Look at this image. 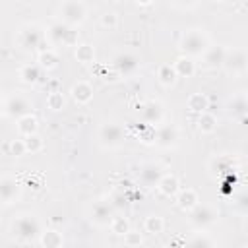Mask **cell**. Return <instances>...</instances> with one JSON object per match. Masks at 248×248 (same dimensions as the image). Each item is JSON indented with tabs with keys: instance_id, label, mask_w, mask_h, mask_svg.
Returning a JSON list of instances; mask_svg holds the SVG:
<instances>
[{
	"instance_id": "obj_42",
	"label": "cell",
	"mask_w": 248,
	"mask_h": 248,
	"mask_svg": "<svg viewBox=\"0 0 248 248\" xmlns=\"http://www.w3.org/2000/svg\"><path fill=\"white\" fill-rule=\"evenodd\" d=\"M136 6H141V8H147V6H153V4H151V2H138Z\"/></svg>"
},
{
	"instance_id": "obj_31",
	"label": "cell",
	"mask_w": 248,
	"mask_h": 248,
	"mask_svg": "<svg viewBox=\"0 0 248 248\" xmlns=\"http://www.w3.org/2000/svg\"><path fill=\"white\" fill-rule=\"evenodd\" d=\"M66 107V97L62 91H48L46 95V108L52 112H60Z\"/></svg>"
},
{
	"instance_id": "obj_22",
	"label": "cell",
	"mask_w": 248,
	"mask_h": 248,
	"mask_svg": "<svg viewBox=\"0 0 248 248\" xmlns=\"http://www.w3.org/2000/svg\"><path fill=\"white\" fill-rule=\"evenodd\" d=\"M39 242H41L43 248H62L64 236H62V232L56 231V229H45V231L41 232Z\"/></svg>"
},
{
	"instance_id": "obj_25",
	"label": "cell",
	"mask_w": 248,
	"mask_h": 248,
	"mask_svg": "<svg viewBox=\"0 0 248 248\" xmlns=\"http://www.w3.org/2000/svg\"><path fill=\"white\" fill-rule=\"evenodd\" d=\"M74 56L79 64H93L95 62V46L89 43H79L74 48Z\"/></svg>"
},
{
	"instance_id": "obj_33",
	"label": "cell",
	"mask_w": 248,
	"mask_h": 248,
	"mask_svg": "<svg viewBox=\"0 0 248 248\" xmlns=\"http://www.w3.org/2000/svg\"><path fill=\"white\" fill-rule=\"evenodd\" d=\"M110 231H112L114 234H118V236H124L126 232L132 231V227H130V221H128L124 215H114V219H112V223H110Z\"/></svg>"
},
{
	"instance_id": "obj_39",
	"label": "cell",
	"mask_w": 248,
	"mask_h": 248,
	"mask_svg": "<svg viewBox=\"0 0 248 248\" xmlns=\"http://www.w3.org/2000/svg\"><path fill=\"white\" fill-rule=\"evenodd\" d=\"M141 242H143V236H141L140 231H130V232L124 234V244L130 246V248H136V246H140Z\"/></svg>"
},
{
	"instance_id": "obj_4",
	"label": "cell",
	"mask_w": 248,
	"mask_h": 248,
	"mask_svg": "<svg viewBox=\"0 0 248 248\" xmlns=\"http://www.w3.org/2000/svg\"><path fill=\"white\" fill-rule=\"evenodd\" d=\"M45 39L46 35L43 33V29L37 23H25L19 33H17V45L23 50H45Z\"/></svg>"
},
{
	"instance_id": "obj_32",
	"label": "cell",
	"mask_w": 248,
	"mask_h": 248,
	"mask_svg": "<svg viewBox=\"0 0 248 248\" xmlns=\"http://www.w3.org/2000/svg\"><path fill=\"white\" fill-rule=\"evenodd\" d=\"M229 112L232 116H238V118H244L248 114V97H234L231 103H229Z\"/></svg>"
},
{
	"instance_id": "obj_27",
	"label": "cell",
	"mask_w": 248,
	"mask_h": 248,
	"mask_svg": "<svg viewBox=\"0 0 248 248\" xmlns=\"http://www.w3.org/2000/svg\"><path fill=\"white\" fill-rule=\"evenodd\" d=\"M157 79H159V83L165 85V87L174 85L176 79H178L174 66H172V64H161V66L157 68Z\"/></svg>"
},
{
	"instance_id": "obj_43",
	"label": "cell",
	"mask_w": 248,
	"mask_h": 248,
	"mask_svg": "<svg viewBox=\"0 0 248 248\" xmlns=\"http://www.w3.org/2000/svg\"><path fill=\"white\" fill-rule=\"evenodd\" d=\"M240 248H248V242H246V244H242V246H240Z\"/></svg>"
},
{
	"instance_id": "obj_30",
	"label": "cell",
	"mask_w": 248,
	"mask_h": 248,
	"mask_svg": "<svg viewBox=\"0 0 248 248\" xmlns=\"http://www.w3.org/2000/svg\"><path fill=\"white\" fill-rule=\"evenodd\" d=\"M143 231L149 232V234H153V236L161 234V232L165 231V219H163L161 215H149V217H145V221H143Z\"/></svg>"
},
{
	"instance_id": "obj_38",
	"label": "cell",
	"mask_w": 248,
	"mask_h": 248,
	"mask_svg": "<svg viewBox=\"0 0 248 248\" xmlns=\"http://www.w3.org/2000/svg\"><path fill=\"white\" fill-rule=\"evenodd\" d=\"M8 147H10V155H12V157H23V155L27 153L23 138H21V140H12Z\"/></svg>"
},
{
	"instance_id": "obj_41",
	"label": "cell",
	"mask_w": 248,
	"mask_h": 248,
	"mask_svg": "<svg viewBox=\"0 0 248 248\" xmlns=\"http://www.w3.org/2000/svg\"><path fill=\"white\" fill-rule=\"evenodd\" d=\"M29 186H33L35 190H39V188H41V180H37V178H29Z\"/></svg>"
},
{
	"instance_id": "obj_29",
	"label": "cell",
	"mask_w": 248,
	"mask_h": 248,
	"mask_svg": "<svg viewBox=\"0 0 248 248\" xmlns=\"http://www.w3.org/2000/svg\"><path fill=\"white\" fill-rule=\"evenodd\" d=\"M198 130L202 134H213L217 130V116L213 112H203L198 116Z\"/></svg>"
},
{
	"instance_id": "obj_20",
	"label": "cell",
	"mask_w": 248,
	"mask_h": 248,
	"mask_svg": "<svg viewBox=\"0 0 248 248\" xmlns=\"http://www.w3.org/2000/svg\"><path fill=\"white\" fill-rule=\"evenodd\" d=\"M16 130L21 138H29V136H35L37 130H39V120L35 114H25L21 118L16 120Z\"/></svg>"
},
{
	"instance_id": "obj_21",
	"label": "cell",
	"mask_w": 248,
	"mask_h": 248,
	"mask_svg": "<svg viewBox=\"0 0 248 248\" xmlns=\"http://www.w3.org/2000/svg\"><path fill=\"white\" fill-rule=\"evenodd\" d=\"M186 105H188V110H190V112H194V114L200 116V114L207 112V108H209V99H207L205 93H192V95L188 97Z\"/></svg>"
},
{
	"instance_id": "obj_2",
	"label": "cell",
	"mask_w": 248,
	"mask_h": 248,
	"mask_svg": "<svg viewBox=\"0 0 248 248\" xmlns=\"http://www.w3.org/2000/svg\"><path fill=\"white\" fill-rule=\"evenodd\" d=\"M10 232L19 242H33L35 238H41V223L33 213H19L10 225Z\"/></svg>"
},
{
	"instance_id": "obj_35",
	"label": "cell",
	"mask_w": 248,
	"mask_h": 248,
	"mask_svg": "<svg viewBox=\"0 0 248 248\" xmlns=\"http://www.w3.org/2000/svg\"><path fill=\"white\" fill-rule=\"evenodd\" d=\"M99 21H101V25H103L105 29L112 31V29L118 27V14L112 12V10H107V12L101 14V19H99Z\"/></svg>"
},
{
	"instance_id": "obj_18",
	"label": "cell",
	"mask_w": 248,
	"mask_h": 248,
	"mask_svg": "<svg viewBox=\"0 0 248 248\" xmlns=\"http://www.w3.org/2000/svg\"><path fill=\"white\" fill-rule=\"evenodd\" d=\"M70 97L78 105H87L93 99V85L89 81H76L70 87Z\"/></svg>"
},
{
	"instance_id": "obj_11",
	"label": "cell",
	"mask_w": 248,
	"mask_h": 248,
	"mask_svg": "<svg viewBox=\"0 0 248 248\" xmlns=\"http://www.w3.org/2000/svg\"><path fill=\"white\" fill-rule=\"evenodd\" d=\"M21 196V184L16 176H10V174H4L0 178V200L4 205H10L14 202H17Z\"/></svg>"
},
{
	"instance_id": "obj_34",
	"label": "cell",
	"mask_w": 248,
	"mask_h": 248,
	"mask_svg": "<svg viewBox=\"0 0 248 248\" xmlns=\"http://www.w3.org/2000/svg\"><path fill=\"white\" fill-rule=\"evenodd\" d=\"M23 141H25V149H27V153H31V155L39 153V151L45 147V141H43V138H41L39 134L29 136V138H23Z\"/></svg>"
},
{
	"instance_id": "obj_26",
	"label": "cell",
	"mask_w": 248,
	"mask_h": 248,
	"mask_svg": "<svg viewBox=\"0 0 248 248\" xmlns=\"http://www.w3.org/2000/svg\"><path fill=\"white\" fill-rule=\"evenodd\" d=\"M17 76H19V79H21L23 83L33 85V83H37L39 78H41V68H39V64H23V66L19 68Z\"/></svg>"
},
{
	"instance_id": "obj_10",
	"label": "cell",
	"mask_w": 248,
	"mask_h": 248,
	"mask_svg": "<svg viewBox=\"0 0 248 248\" xmlns=\"http://www.w3.org/2000/svg\"><path fill=\"white\" fill-rule=\"evenodd\" d=\"M188 215H190V223H192L194 227H198L200 231H203V229L215 225L217 219H219V213H217L211 205H207V203H200V205H198L194 211H190Z\"/></svg>"
},
{
	"instance_id": "obj_40",
	"label": "cell",
	"mask_w": 248,
	"mask_h": 248,
	"mask_svg": "<svg viewBox=\"0 0 248 248\" xmlns=\"http://www.w3.org/2000/svg\"><path fill=\"white\" fill-rule=\"evenodd\" d=\"M165 248H186V240H184L182 236H172V238L165 244Z\"/></svg>"
},
{
	"instance_id": "obj_19",
	"label": "cell",
	"mask_w": 248,
	"mask_h": 248,
	"mask_svg": "<svg viewBox=\"0 0 248 248\" xmlns=\"http://www.w3.org/2000/svg\"><path fill=\"white\" fill-rule=\"evenodd\" d=\"M157 190H159V194L165 196V198H176V194L180 192V180H178V176L172 174V172L163 174L161 182L157 184Z\"/></svg>"
},
{
	"instance_id": "obj_9",
	"label": "cell",
	"mask_w": 248,
	"mask_h": 248,
	"mask_svg": "<svg viewBox=\"0 0 248 248\" xmlns=\"http://www.w3.org/2000/svg\"><path fill=\"white\" fill-rule=\"evenodd\" d=\"M2 108H4V110H2L4 116H16V120L21 118V116H25V114H33V112H31V110H33V105H31L23 95H19V93L6 97Z\"/></svg>"
},
{
	"instance_id": "obj_28",
	"label": "cell",
	"mask_w": 248,
	"mask_h": 248,
	"mask_svg": "<svg viewBox=\"0 0 248 248\" xmlns=\"http://www.w3.org/2000/svg\"><path fill=\"white\" fill-rule=\"evenodd\" d=\"M186 248H213V238L205 231H198L186 240Z\"/></svg>"
},
{
	"instance_id": "obj_36",
	"label": "cell",
	"mask_w": 248,
	"mask_h": 248,
	"mask_svg": "<svg viewBox=\"0 0 248 248\" xmlns=\"http://www.w3.org/2000/svg\"><path fill=\"white\" fill-rule=\"evenodd\" d=\"M138 138H140L143 143H155V140H157V126H149V124H145V126L140 130Z\"/></svg>"
},
{
	"instance_id": "obj_6",
	"label": "cell",
	"mask_w": 248,
	"mask_h": 248,
	"mask_svg": "<svg viewBox=\"0 0 248 248\" xmlns=\"http://www.w3.org/2000/svg\"><path fill=\"white\" fill-rule=\"evenodd\" d=\"M97 138H99L101 147H105V149H114V147H120V145L124 143L126 132H124V128H122L120 124H116V122H105V124H101Z\"/></svg>"
},
{
	"instance_id": "obj_1",
	"label": "cell",
	"mask_w": 248,
	"mask_h": 248,
	"mask_svg": "<svg viewBox=\"0 0 248 248\" xmlns=\"http://www.w3.org/2000/svg\"><path fill=\"white\" fill-rule=\"evenodd\" d=\"M209 46H211L209 35L202 27H190V29H186L180 35V41H178V48L182 50V56H190V58L203 56Z\"/></svg>"
},
{
	"instance_id": "obj_12",
	"label": "cell",
	"mask_w": 248,
	"mask_h": 248,
	"mask_svg": "<svg viewBox=\"0 0 248 248\" xmlns=\"http://www.w3.org/2000/svg\"><path fill=\"white\" fill-rule=\"evenodd\" d=\"M140 58L136 56V54H132V52H120V54H116L114 58H112V68L120 74V76H130V74H134L138 68H140Z\"/></svg>"
},
{
	"instance_id": "obj_13",
	"label": "cell",
	"mask_w": 248,
	"mask_h": 248,
	"mask_svg": "<svg viewBox=\"0 0 248 248\" xmlns=\"http://www.w3.org/2000/svg\"><path fill=\"white\" fill-rule=\"evenodd\" d=\"M140 108H141V118H143V122L149 124V126H157V128H159V124H161L163 118H165V108H163V105H161L159 101L151 99V101L143 103Z\"/></svg>"
},
{
	"instance_id": "obj_14",
	"label": "cell",
	"mask_w": 248,
	"mask_h": 248,
	"mask_svg": "<svg viewBox=\"0 0 248 248\" xmlns=\"http://www.w3.org/2000/svg\"><path fill=\"white\" fill-rule=\"evenodd\" d=\"M178 140H180V136H178V128L174 124H163V126L157 128V140H155V143L159 147H165V149L174 147L178 143Z\"/></svg>"
},
{
	"instance_id": "obj_3",
	"label": "cell",
	"mask_w": 248,
	"mask_h": 248,
	"mask_svg": "<svg viewBox=\"0 0 248 248\" xmlns=\"http://www.w3.org/2000/svg\"><path fill=\"white\" fill-rule=\"evenodd\" d=\"M87 16V4L81 0H64L58 4V17L62 23L70 27H78L85 21Z\"/></svg>"
},
{
	"instance_id": "obj_24",
	"label": "cell",
	"mask_w": 248,
	"mask_h": 248,
	"mask_svg": "<svg viewBox=\"0 0 248 248\" xmlns=\"http://www.w3.org/2000/svg\"><path fill=\"white\" fill-rule=\"evenodd\" d=\"M58 62H60V58H58L56 50H52V48H45V50H41L37 54V64H39L41 70L50 72V70H54L58 66Z\"/></svg>"
},
{
	"instance_id": "obj_15",
	"label": "cell",
	"mask_w": 248,
	"mask_h": 248,
	"mask_svg": "<svg viewBox=\"0 0 248 248\" xmlns=\"http://www.w3.org/2000/svg\"><path fill=\"white\" fill-rule=\"evenodd\" d=\"M163 174H165V172L161 170V167H159L157 163H145V165H141V169H140V180H141V184L147 186V188H157V184L161 182Z\"/></svg>"
},
{
	"instance_id": "obj_44",
	"label": "cell",
	"mask_w": 248,
	"mask_h": 248,
	"mask_svg": "<svg viewBox=\"0 0 248 248\" xmlns=\"http://www.w3.org/2000/svg\"><path fill=\"white\" fill-rule=\"evenodd\" d=\"M246 97H248V95H246Z\"/></svg>"
},
{
	"instance_id": "obj_23",
	"label": "cell",
	"mask_w": 248,
	"mask_h": 248,
	"mask_svg": "<svg viewBox=\"0 0 248 248\" xmlns=\"http://www.w3.org/2000/svg\"><path fill=\"white\" fill-rule=\"evenodd\" d=\"M172 66H174L178 78H192L196 74V62L190 56H178L172 62Z\"/></svg>"
},
{
	"instance_id": "obj_17",
	"label": "cell",
	"mask_w": 248,
	"mask_h": 248,
	"mask_svg": "<svg viewBox=\"0 0 248 248\" xmlns=\"http://www.w3.org/2000/svg\"><path fill=\"white\" fill-rule=\"evenodd\" d=\"M174 200H176L178 209H182V211H186V213L194 211V209L200 205V196H198V192L192 190V188H184V190H180V192L176 194Z\"/></svg>"
},
{
	"instance_id": "obj_8",
	"label": "cell",
	"mask_w": 248,
	"mask_h": 248,
	"mask_svg": "<svg viewBox=\"0 0 248 248\" xmlns=\"http://www.w3.org/2000/svg\"><path fill=\"white\" fill-rule=\"evenodd\" d=\"M223 70L232 76H240V74L248 72V54L240 48H227Z\"/></svg>"
},
{
	"instance_id": "obj_7",
	"label": "cell",
	"mask_w": 248,
	"mask_h": 248,
	"mask_svg": "<svg viewBox=\"0 0 248 248\" xmlns=\"http://www.w3.org/2000/svg\"><path fill=\"white\" fill-rule=\"evenodd\" d=\"M114 219V205L107 200H97L89 205V221L97 227H110Z\"/></svg>"
},
{
	"instance_id": "obj_37",
	"label": "cell",
	"mask_w": 248,
	"mask_h": 248,
	"mask_svg": "<svg viewBox=\"0 0 248 248\" xmlns=\"http://www.w3.org/2000/svg\"><path fill=\"white\" fill-rule=\"evenodd\" d=\"M234 209L242 215H248V190H242L234 196Z\"/></svg>"
},
{
	"instance_id": "obj_5",
	"label": "cell",
	"mask_w": 248,
	"mask_h": 248,
	"mask_svg": "<svg viewBox=\"0 0 248 248\" xmlns=\"http://www.w3.org/2000/svg\"><path fill=\"white\" fill-rule=\"evenodd\" d=\"M46 37H48V41L54 43V45L78 46V37H79V33H78L76 27H70V25H66V23H62V21L58 19V21L50 23V27H48V31H46Z\"/></svg>"
},
{
	"instance_id": "obj_16",
	"label": "cell",
	"mask_w": 248,
	"mask_h": 248,
	"mask_svg": "<svg viewBox=\"0 0 248 248\" xmlns=\"http://www.w3.org/2000/svg\"><path fill=\"white\" fill-rule=\"evenodd\" d=\"M225 56H227V48L223 45H211L207 48V52L202 56L203 58V66L213 70V68H223V62H225Z\"/></svg>"
}]
</instances>
